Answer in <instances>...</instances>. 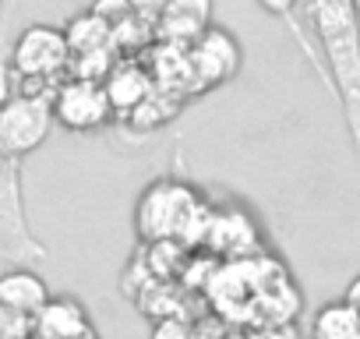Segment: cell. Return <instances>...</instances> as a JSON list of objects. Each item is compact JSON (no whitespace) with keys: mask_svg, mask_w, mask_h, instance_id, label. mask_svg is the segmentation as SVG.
<instances>
[{"mask_svg":"<svg viewBox=\"0 0 360 339\" xmlns=\"http://www.w3.org/2000/svg\"><path fill=\"white\" fill-rule=\"evenodd\" d=\"M82 339H96V335H92V332H89V335H82Z\"/></svg>","mask_w":360,"mask_h":339,"instance_id":"cell-24","label":"cell"},{"mask_svg":"<svg viewBox=\"0 0 360 339\" xmlns=\"http://www.w3.org/2000/svg\"><path fill=\"white\" fill-rule=\"evenodd\" d=\"M64 36L71 43V53L82 57V53H96V50H106L113 46V25L106 18H99L92 8L75 15L68 25H64Z\"/></svg>","mask_w":360,"mask_h":339,"instance_id":"cell-14","label":"cell"},{"mask_svg":"<svg viewBox=\"0 0 360 339\" xmlns=\"http://www.w3.org/2000/svg\"><path fill=\"white\" fill-rule=\"evenodd\" d=\"M110 117H113V103H110L103 82L68 78V82L57 85V92H53V120L64 131H75V134L99 131Z\"/></svg>","mask_w":360,"mask_h":339,"instance_id":"cell-5","label":"cell"},{"mask_svg":"<svg viewBox=\"0 0 360 339\" xmlns=\"http://www.w3.org/2000/svg\"><path fill=\"white\" fill-rule=\"evenodd\" d=\"M0 4H4V0H0Z\"/></svg>","mask_w":360,"mask_h":339,"instance_id":"cell-26","label":"cell"},{"mask_svg":"<svg viewBox=\"0 0 360 339\" xmlns=\"http://www.w3.org/2000/svg\"><path fill=\"white\" fill-rule=\"evenodd\" d=\"M258 4L272 15V18H279L283 25H286V32H290V39L300 46V53H304V60H307V68L318 75V82L328 89V96H332V78H328V68H325V57H321V46H314L311 39H307V32H304V22L297 18V8L304 4V0H258Z\"/></svg>","mask_w":360,"mask_h":339,"instance_id":"cell-12","label":"cell"},{"mask_svg":"<svg viewBox=\"0 0 360 339\" xmlns=\"http://www.w3.org/2000/svg\"><path fill=\"white\" fill-rule=\"evenodd\" d=\"M311 22L332 78V99L360 155V15L353 0H311Z\"/></svg>","mask_w":360,"mask_h":339,"instance_id":"cell-1","label":"cell"},{"mask_svg":"<svg viewBox=\"0 0 360 339\" xmlns=\"http://www.w3.org/2000/svg\"><path fill=\"white\" fill-rule=\"evenodd\" d=\"M89 332H92L89 314L75 297H50L32 318L36 339H82Z\"/></svg>","mask_w":360,"mask_h":339,"instance_id":"cell-9","label":"cell"},{"mask_svg":"<svg viewBox=\"0 0 360 339\" xmlns=\"http://www.w3.org/2000/svg\"><path fill=\"white\" fill-rule=\"evenodd\" d=\"M18 96V71L8 50H0V106H8Z\"/></svg>","mask_w":360,"mask_h":339,"instance_id":"cell-18","label":"cell"},{"mask_svg":"<svg viewBox=\"0 0 360 339\" xmlns=\"http://www.w3.org/2000/svg\"><path fill=\"white\" fill-rule=\"evenodd\" d=\"M353 8H356V15H360V0H353Z\"/></svg>","mask_w":360,"mask_h":339,"instance_id":"cell-23","label":"cell"},{"mask_svg":"<svg viewBox=\"0 0 360 339\" xmlns=\"http://www.w3.org/2000/svg\"><path fill=\"white\" fill-rule=\"evenodd\" d=\"M148 339H195V325L184 314H166V318L152 321Z\"/></svg>","mask_w":360,"mask_h":339,"instance_id":"cell-16","label":"cell"},{"mask_svg":"<svg viewBox=\"0 0 360 339\" xmlns=\"http://www.w3.org/2000/svg\"><path fill=\"white\" fill-rule=\"evenodd\" d=\"M29 339H36V335H29Z\"/></svg>","mask_w":360,"mask_h":339,"instance_id":"cell-25","label":"cell"},{"mask_svg":"<svg viewBox=\"0 0 360 339\" xmlns=\"http://www.w3.org/2000/svg\"><path fill=\"white\" fill-rule=\"evenodd\" d=\"M71 43L64 36V29L57 25H46V22H36L29 25L15 46H11V60H15V71H18V85H46V89H57L53 82L71 68Z\"/></svg>","mask_w":360,"mask_h":339,"instance_id":"cell-3","label":"cell"},{"mask_svg":"<svg viewBox=\"0 0 360 339\" xmlns=\"http://www.w3.org/2000/svg\"><path fill=\"white\" fill-rule=\"evenodd\" d=\"M188 212H195V195L176 188L173 181H159L155 188L141 195L134 223L145 241H166L176 226H184Z\"/></svg>","mask_w":360,"mask_h":339,"instance_id":"cell-7","label":"cell"},{"mask_svg":"<svg viewBox=\"0 0 360 339\" xmlns=\"http://www.w3.org/2000/svg\"><path fill=\"white\" fill-rule=\"evenodd\" d=\"M53 124V96L18 92L8 106H0V152L25 159L50 138Z\"/></svg>","mask_w":360,"mask_h":339,"instance_id":"cell-4","label":"cell"},{"mask_svg":"<svg viewBox=\"0 0 360 339\" xmlns=\"http://www.w3.org/2000/svg\"><path fill=\"white\" fill-rule=\"evenodd\" d=\"M50 300V286L39 272H32L29 265H15L8 272H0V304H8L22 314H32Z\"/></svg>","mask_w":360,"mask_h":339,"instance_id":"cell-11","label":"cell"},{"mask_svg":"<svg viewBox=\"0 0 360 339\" xmlns=\"http://www.w3.org/2000/svg\"><path fill=\"white\" fill-rule=\"evenodd\" d=\"M127 4H131V11H134V15H141V18L155 22V18L166 11V4H169V0H127Z\"/></svg>","mask_w":360,"mask_h":339,"instance_id":"cell-20","label":"cell"},{"mask_svg":"<svg viewBox=\"0 0 360 339\" xmlns=\"http://www.w3.org/2000/svg\"><path fill=\"white\" fill-rule=\"evenodd\" d=\"M173 113H176V103H169V96L162 99V89L155 85V89L127 113V120H131L134 131H152V127H162Z\"/></svg>","mask_w":360,"mask_h":339,"instance_id":"cell-15","label":"cell"},{"mask_svg":"<svg viewBox=\"0 0 360 339\" xmlns=\"http://www.w3.org/2000/svg\"><path fill=\"white\" fill-rule=\"evenodd\" d=\"M103 85H106L110 103H113V113L127 117V113L155 89V78H152V71L141 68L138 60H117Z\"/></svg>","mask_w":360,"mask_h":339,"instance_id":"cell-10","label":"cell"},{"mask_svg":"<svg viewBox=\"0 0 360 339\" xmlns=\"http://www.w3.org/2000/svg\"><path fill=\"white\" fill-rule=\"evenodd\" d=\"M152 25L159 43L191 46L212 25V0H169L166 11Z\"/></svg>","mask_w":360,"mask_h":339,"instance_id":"cell-8","label":"cell"},{"mask_svg":"<svg viewBox=\"0 0 360 339\" xmlns=\"http://www.w3.org/2000/svg\"><path fill=\"white\" fill-rule=\"evenodd\" d=\"M29 335H32V314L0 304V339H29Z\"/></svg>","mask_w":360,"mask_h":339,"instance_id":"cell-17","label":"cell"},{"mask_svg":"<svg viewBox=\"0 0 360 339\" xmlns=\"http://www.w3.org/2000/svg\"><path fill=\"white\" fill-rule=\"evenodd\" d=\"M0 251L15 265H36L50 251L32 234L22 191V155L0 152Z\"/></svg>","mask_w":360,"mask_h":339,"instance_id":"cell-2","label":"cell"},{"mask_svg":"<svg viewBox=\"0 0 360 339\" xmlns=\"http://www.w3.org/2000/svg\"><path fill=\"white\" fill-rule=\"evenodd\" d=\"M188 50H191V71H195L198 89H216V85L233 82L240 64H244L237 36L219 29V25H209Z\"/></svg>","mask_w":360,"mask_h":339,"instance_id":"cell-6","label":"cell"},{"mask_svg":"<svg viewBox=\"0 0 360 339\" xmlns=\"http://www.w3.org/2000/svg\"><path fill=\"white\" fill-rule=\"evenodd\" d=\"M92 11H96L99 18H106L110 25H117L120 18H127V15H131V4H127V0H96Z\"/></svg>","mask_w":360,"mask_h":339,"instance_id":"cell-19","label":"cell"},{"mask_svg":"<svg viewBox=\"0 0 360 339\" xmlns=\"http://www.w3.org/2000/svg\"><path fill=\"white\" fill-rule=\"evenodd\" d=\"M346 300H349V304H356V307H360V276H353V283H349V286H346Z\"/></svg>","mask_w":360,"mask_h":339,"instance_id":"cell-22","label":"cell"},{"mask_svg":"<svg viewBox=\"0 0 360 339\" xmlns=\"http://www.w3.org/2000/svg\"><path fill=\"white\" fill-rule=\"evenodd\" d=\"M307 335L311 339H360V307L349 304L346 297L321 304L311 318Z\"/></svg>","mask_w":360,"mask_h":339,"instance_id":"cell-13","label":"cell"},{"mask_svg":"<svg viewBox=\"0 0 360 339\" xmlns=\"http://www.w3.org/2000/svg\"><path fill=\"white\" fill-rule=\"evenodd\" d=\"M248 339H293V328L290 325H265V328H255Z\"/></svg>","mask_w":360,"mask_h":339,"instance_id":"cell-21","label":"cell"}]
</instances>
